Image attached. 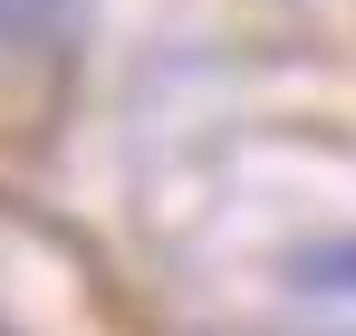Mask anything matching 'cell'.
Wrapping results in <instances>:
<instances>
[{
    "mask_svg": "<svg viewBox=\"0 0 356 336\" xmlns=\"http://www.w3.org/2000/svg\"><path fill=\"white\" fill-rule=\"evenodd\" d=\"M58 10H67V0H0V49H10V39H39V29H58Z\"/></svg>",
    "mask_w": 356,
    "mask_h": 336,
    "instance_id": "1",
    "label": "cell"
}]
</instances>
